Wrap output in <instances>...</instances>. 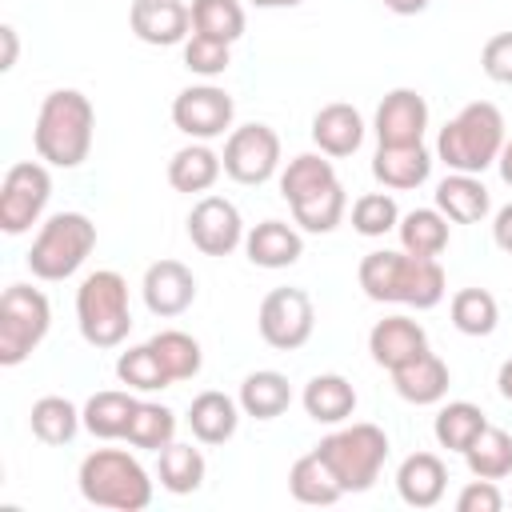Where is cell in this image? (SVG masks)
Instances as JSON below:
<instances>
[{
    "label": "cell",
    "mask_w": 512,
    "mask_h": 512,
    "mask_svg": "<svg viewBox=\"0 0 512 512\" xmlns=\"http://www.w3.org/2000/svg\"><path fill=\"white\" fill-rule=\"evenodd\" d=\"M436 208L452 220V224H480L492 208L488 200V188L480 176L472 172H452L436 184Z\"/></svg>",
    "instance_id": "cell-23"
},
{
    "label": "cell",
    "mask_w": 512,
    "mask_h": 512,
    "mask_svg": "<svg viewBox=\"0 0 512 512\" xmlns=\"http://www.w3.org/2000/svg\"><path fill=\"white\" fill-rule=\"evenodd\" d=\"M312 144H316L324 156H332V160L352 156V152L364 144V116H360L352 104H344V100L324 104V108L312 116Z\"/></svg>",
    "instance_id": "cell-20"
},
{
    "label": "cell",
    "mask_w": 512,
    "mask_h": 512,
    "mask_svg": "<svg viewBox=\"0 0 512 512\" xmlns=\"http://www.w3.org/2000/svg\"><path fill=\"white\" fill-rule=\"evenodd\" d=\"M28 424L40 444L60 448V444H72V436L84 428V412L64 396H40L28 412Z\"/></svg>",
    "instance_id": "cell-31"
},
{
    "label": "cell",
    "mask_w": 512,
    "mask_h": 512,
    "mask_svg": "<svg viewBox=\"0 0 512 512\" xmlns=\"http://www.w3.org/2000/svg\"><path fill=\"white\" fill-rule=\"evenodd\" d=\"M504 116L496 104L488 100H472L464 104L436 136V156L452 168V172H472L480 176L484 168L496 164L500 148H504Z\"/></svg>",
    "instance_id": "cell-3"
},
{
    "label": "cell",
    "mask_w": 512,
    "mask_h": 512,
    "mask_svg": "<svg viewBox=\"0 0 512 512\" xmlns=\"http://www.w3.org/2000/svg\"><path fill=\"white\" fill-rule=\"evenodd\" d=\"M140 292H144V304H148L152 316L172 320V316H180V312L192 308V300H196V276L180 260H156V264H148V272L140 280Z\"/></svg>",
    "instance_id": "cell-15"
},
{
    "label": "cell",
    "mask_w": 512,
    "mask_h": 512,
    "mask_svg": "<svg viewBox=\"0 0 512 512\" xmlns=\"http://www.w3.org/2000/svg\"><path fill=\"white\" fill-rule=\"evenodd\" d=\"M52 200V176L40 160H20L4 172L0 184V228L8 236L28 232L32 224H40L44 208Z\"/></svg>",
    "instance_id": "cell-10"
},
{
    "label": "cell",
    "mask_w": 512,
    "mask_h": 512,
    "mask_svg": "<svg viewBox=\"0 0 512 512\" xmlns=\"http://www.w3.org/2000/svg\"><path fill=\"white\" fill-rule=\"evenodd\" d=\"M368 352H372V360L380 368L396 372L400 364H408L420 352H428V332L412 316H384L368 332Z\"/></svg>",
    "instance_id": "cell-17"
},
{
    "label": "cell",
    "mask_w": 512,
    "mask_h": 512,
    "mask_svg": "<svg viewBox=\"0 0 512 512\" xmlns=\"http://www.w3.org/2000/svg\"><path fill=\"white\" fill-rule=\"evenodd\" d=\"M396 232H400V248L412 252V256L436 260L448 248V216L440 208H412V212H404Z\"/></svg>",
    "instance_id": "cell-32"
},
{
    "label": "cell",
    "mask_w": 512,
    "mask_h": 512,
    "mask_svg": "<svg viewBox=\"0 0 512 512\" xmlns=\"http://www.w3.org/2000/svg\"><path fill=\"white\" fill-rule=\"evenodd\" d=\"M0 36H4V64H0V68L8 72V68L16 64V28H12V24H4V28H0Z\"/></svg>",
    "instance_id": "cell-48"
},
{
    "label": "cell",
    "mask_w": 512,
    "mask_h": 512,
    "mask_svg": "<svg viewBox=\"0 0 512 512\" xmlns=\"http://www.w3.org/2000/svg\"><path fill=\"white\" fill-rule=\"evenodd\" d=\"M232 116H236V104L224 88L216 84H192L184 92H176L172 100V124L188 136V140H216L232 128Z\"/></svg>",
    "instance_id": "cell-12"
},
{
    "label": "cell",
    "mask_w": 512,
    "mask_h": 512,
    "mask_svg": "<svg viewBox=\"0 0 512 512\" xmlns=\"http://www.w3.org/2000/svg\"><path fill=\"white\" fill-rule=\"evenodd\" d=\"M496 392L512 404V356H508V360L500 364V372H496Z\"/></svg>",
    "instance_id": "cell-50"
},
{
    "label": "cell",
    "mask_w": 512,
    "mask_h": 512,
    "mask_svg": "<svg viewBox=\"0 0 512 512\" xmlns=\"http://www.w3.org/2000/svg\"><path fill=\"white\" fill-rule=\"evenodd\" d=\"M96 108L76 88H56L44 96L32 128V148L52 168H80L92 152Z\"/></svg>",
    "instance_id": "cell-2"
},
{
    "label": "cell",
    "mask_w": 512,
    "mask_h": 512,
    "mask_svg": "<svg viewBox=\"0 0 512 512\" xmlns=\"http://www.w3.org/2000/svg\"><path fill=\"white\" fill-rule=\"evenodd\" d=\"M76 328L92 348H116L132 332L128 280L112 268H96L76 288Z\"/></svg>",
    "instance_id": "cell-5"
},
{
    "label": "cell",
    "mask_w": 512,
    "mask_h": 512,
    "mask_svg": "<svg viewBox=\"0 0 512 512\" xmlns=\"http://www.w3.org/2000/svg\"><path fill=\"white\" fill-rule=\"evenodd\" d=\"M400 224V208H396V200L388 196V192H364L356 204H352V228L360 232V236H384V232H392Z\"/></svg>",
    "instance_id": "cell-42"
},
{
    "label": "cell",
    "mask_w": 512,
    "mask_h": 512,
    "mask_svg": "<svg viewBox=\"0 0 512 512\" xmlns=\"http://www.w3.org/2000/svg\"><path fill=\"white\" fill-rule=\"evenodd\" d=\"M376 140L380 144H424L428 100L416 88H392L376 108Z\"/></svg>",
    "instance_id": "cell-14"
},
{
    "label": "cell",
    "mask_w": 512,
    "mask_h": 512,
    "mask_svg": "<svg viewBox=\"0 0 512 512\" xmlns=\"http://www.w3.org/2000/svg\"><path fill=\"white\" fill-rule=\"evenodd\" d=\"M492 240H496V248H500V252H508V256H512V200L496 212V220H492Z\"/></svg>",
    "instance_id": "cell-46"
},
{
    "label": "cell",
    "mask_w": 512,
    "mask_h": 512,
    "mask_svg": "<svg viewBox=\"0 0 512 512\" xmlns=\"http://www.w3.org/2000/svg\"><path fill=\"white\" fill-rule=\"evenodd\" d=\"M448 384H452V372L436 352H420L416 360L392 372V388L408 404H440L448 396Z\"/></svg>",
    "instance_id": "cell-21"
},
{
    "label": "cell",
    "mask_w": 512,
    "mask_h": 512,
    "mask_svg": "<svg viewBox=\"0 0 512 512\" xmlns=\"http://www.w3.org/2000/svg\"><path fill=\"white\" fill-rule=\"evenodd\" d=\"M124 440L132 448H144V452H160L176 440V412L156 404V400H136V412L128 420V432Z\"/></svg>",
    "instance_id": "cell-35"
},
{
    "label": "cell",
    "mask_w": 512,
    "mask_h": 512,
    "mask_svg": "<svg viewBox=\"0 0 512 512\" xmlns=\"http://www.w3.org/2000/svg\"><path fill=\"white\" fill-rule=\"evenodd\" d=\"M192 32L236 44L244 36V8L240 0H192Z\"/></svg>",
    "instance_id": "cell-40"
},
{
    "label": "cell",
    "mask_w": 512,
    "mask_h": 512,
    "mask_svg": "<svg viewBox=\"0 0 512 512\" xmlns=\"http://www.w3.org/2000/svg\"><path fill=\"white\" fill-rule=\"evenodd\" d=\"M224 172L236 180V184H264L276 176L280 168V136L268 128V124H240L228 132L224 140Z\"/></svg>",
    "instance_id": "cell-11"
},
{
    "label": "cell",
    "mask_w": 512,
    "mask_h": 512,
    "mask_svg": "<svg viewBox=\"0 0 512 512\" xmlns=\"http://www.w3.org/2000/svg\"><path fill=\"white\" fill-rule=\"evenodd\" d=\"M300 404L316 424H344L356 412V388L340 372H320L304 384Z\"/></svg>",
    "instance_id": "cell-24"
},
{
    "label": "cell",
    "mask_w": 512,
    "mask_h": 512,
    "mask_svg": "<svg viewBox=\"0 0 512 512\" xmlns=\"http://www.w3.org/2000/svg\"><path fill=\"white\" fill-rule=\"evenodd\" d=\"M448 316H452V328L464 336H492L500 320V304L488 288H460L448 304Z\"/></svg>",
    "instance_id": "cell-37"
},
{
    "label": "cell",
    "mask_w": 512,
    "mask_h": 512,
    "mask_svg": "<svg viewBox=\"0 0 512 512\" xmlns=\"http://www.w3.org/2000/svg\"><path fill=\"white\" fill-rule=\"evenodd\" d=\"M148 344H152L156 360L164 364V372L172 376V384H176V380H192V376L204 368L200 340L188 336V332H180V328H164V332H156Z\"/></svg>",
    "instance_id": "cell-38"
},
{
    "label": "cell",
    "mask_w": 512,
    "mask_h": 512,
    "mask_svg": "<svg viewBox=\"0 0 512 512\" xmlns=\"http://www.w3.org/2000/svg\"><path fill=\"white\" fill-rule=\"evenodd\" d=\"M448 488V468L436 452H412L396 468V492L408 508H436Z\"/></svg>",
    "instance_id": "cell-18"
},
{
    "label": "cell",
    "mask_w": 512,
    "mask_h": 512,
    "mask_svg": "<svg viewBox=\"0 0 512 512\" xmlns=\"http://www.w3.org/2000/svg\"><path fill=\"white\" fill-rule=\"evenodd\" d=\"M52 328V304L32 284H8L0 296V364H24Z\"/></svg>",
    "instance_id": "cell-8"
},
{
    "label": "cell",
    "mask_w": 512,
    "mask_h": 512,
    "mask_svg": "<svg viewBox=\"0 0 512 512\" xmlns=\"http://www.w3.org/2000/svg\"><path fill=\"white\" fill-rule=\"evenodd\" d=\"M248 4H256V8H296L304 0H248Z\"/></svg>",
    "instance_id": "cell-51"
},
{
    "label": "cell",
    "mask_w": 512,
    "mask_h": 512,
    "mask_svg": "<svg viewBox=\"0 0 512 512\" xmlns=\"http://www.w3.org/2000/svg\"><path fill=\"white\" fill-rule=\"evenodd\" d=\"M328 184H336V168H332V156H324V152H300L280 172V196L288 204H296V200H304Z\"/></svg>",
    "instance_id": "cell-34"
},
{
    "label": "cell",
    "mask_w": 512,
    "mask_h": 512,
    "mask_svg": "<svg viewBox=\"0 0 512 512\" xmlns=\"http://www.w3.org/2000/svg\"><path fill=\"white\" fill-rule=\"evenodd\" d=\"M484 428H488V416H484V408L472 404V400H448V404L436 412V420H432L436 444L448 448V452H460V456L468 452V444H472Z\"/></svg>",
    "instance_id": "cell-30"
},
{
    "label": "cell",
    "mask_w": 512,
    "mask_h": 512,
    "mask_svg": "<svg viewBox=\"0 0 512 512\" xmlns=\"http://www.w3.org/2000/svg\"><path fill=\"white\" fill-rule=\"evenodd\" d=\"M464 464H468V472L480 476V480H504V476H512V436H508L504 428L488 424V428L468 444Z\"/></svg>",
    "instance_id": "cell-36"
},
{
    "label": "cell",
    "mask_w": 512,
    "mask_h": 512,
    "mask_svg": "<svg viewBox=\"0 0 512 512\" xmlns=\"http://www.w3.org/2000/svg\"><path fill=\"white\" fill-rule=\"evenodd\" d=\"M116 376H120V384L132 388V392H160V388L172 384V376H168L164 364L156 360L152 344H136V348L120 352V360H116Z\"/></svg>",
    "instance_id": "cell-41"
},
{
    "label": "cell",
    "mask_w": 512,
    "mask_h": 512,
    "mask_svg": "<svg viewBox=\"0 0 512 512\" xmlns=\"http://www.w3.org/2000/svg\"><path fill=\"white\" fill-rule=\"evenodd\" d=\"M288 208H292V220L304 232H320L324 236V232H332L344 220L348 196H344V184L336 180V184H328V188H320V192H312V196H304V200H296Z\"/></svg>",
    "instance_id": "cell-39"
},
{
    "label": "cell",
    "mask_w": 512,
    "mask_h": 512,
    "mask_svg": "<svg viewBox=\"0 0 512 512\" xmlns=\"http://www.w3.org/2000/svg\"><path fill=\"white\" fill-rule=\"evenodd\" d=\"M504 508V492L496 488V480H468L456 496V512H500Z\"/></svg>",
    "instance_id": "cell-45"
},
{
    "label": "cell",
    "mask_w": 512,
    "mask_h": 512,
    "mask_svg": "<svg viewBox=\"0 0 512 512\" xmlns=\"http://www.w3.org/2000/svg\"><path fill=\"white\" fill-rule=\"evenodd\" d=\"M356 280L364 288L368 300L376 304H408V308H436L448 292V276L436 260L428 256H412V252H392V248H376L360 260Z\"/></svg>",
    "instance_id": "cell-1"
},
{
    "label": "cell",
    "mask_w": 512,
    "mask_h": 512,
    "mask_svg": "<svg viewBox=\"0 0 512 512\" xmlns=\"http://www.w3.org/2000/svg\"><path fill=\"white\" fill-rule=\"evenodd\" d=\"M256 328H260V340L276 352H296L312 340V328H316V308H312V296L304 288H272L264 300H260V312H256Z\"/></svg>",
    "instance_id": "cell-9"
},
{
    "label": "cell",
    "mask_w": 512,
    "mask_h": 512,
    "mask_svg": "<svg viewBox=\"0 0 512 512\" xmlns=\"http://www.w3.org/2000/svg\"><path fill=\"white\" fill-rule=\"evenodd\" d=\"M128 24H132L136 40H144L152 48H172V44L188 40L192 8L184 0H132Z\"/></svg>",
    "instance_id": "cell-16"
},
{
    "label": "cell",
    "mask_w": 512,
    "mask_h": 512,
    "mask_svg": "<svg viewBox=\"0 0 512 512\" xmlns=\"http://www.w3.org/2000/svg\"><path fill=\"white\" fill-rule=\"evenodd\" d=\"M236 424H240V400L208 388L200 392L192 404H188V428L200 444H224L236 436Z\"/></svg>",
    "instance_id": "cell-25"
},
{
    "label": "cell",
    "mask_w": 512,
    "mask_h": 512,
    "mask_svg": "<svg viewBox=\"0 0 512 512\" xmlns=\"http://www.w3.org/2000/svg\"><path fill=\"white\" fill-rule=\"evenodd\" d=\"M388 12H396V16H416V12H424L432 0H380Z\"/></svg>",
    "instance_id": "cell-47"
},
{
    "label": "cell",
    "mask_w": 512,
    "mask_h": 512,
    "mask_svg": "<svg viewBox=\"0 0 512 512\" xmlns=\"http://www.w3.org/2000/svg\"><path fill=\"white\" fill-rule=\"evenodd\" d=\"M316 452L324 456V464L340 480L344 496L348 492H368L380 480V468L388 460V436H384V428L360 420V424H348V428L328 432L316 444Z\"/></svg>",
    "instance_id": "cell-7"
},
{
    "label": "cell",
    "mask_w": 512,
    "mask_h": 512,
    "mask_svg": "<svg viewBox=\"0 0 512 512\" xmlns=\"http://www.w3.org/2000/svg\"><path fill=\"white\" fill-rule=\"evenodd\" d=\"M244 252L256 268H288L304 256V236L284 220H260L244 232Z\"/></svg>",
    "instance_id": "cell-22"
},
{
    "label": "cell",
    "mask_w": 512,
    "mask_h": 512,
    "mask_svg": "<svg viewBox=\"0 0 512 512\" xmlns=\"http://www.w3.org/2000/svg\"><path fill=\"white\" fill-rule=\"evenodd\" d=\"M204 452L192 448V444H180L172 440L168 448H160V464H156V476H160V488L172 492V496H188L204 484Z\"/></svg>",
    "instance_id": "cell-33"
},
{
    "label": "cell",
    "mask_w": 512,
    "mask_h": 512,
    "mask_svg": "<svg viewBox=\"0 0 512 512\" xmlns=\"http://www.w3.org/2000/svg\"><path fill=\"white\" fill-rule=\"evenodd\" d=\"M228 64H232V44L212 40V36H200V32H192V36L184 40V68H188V72L212 80V76H220Z\"/></svg>",
    "instance_id": "cell-43"
},
{
    "label": "cell",
    "mask_w": 512,
    "mask_h": 512,
    "mask_svg": "<svg viewBox=\"0 0 512 512\" xmlns=\"http://www.w3.org/2000/svg\"><path fill=\"white\" fill-rule=\"evenodd\" d=\"M188 240L204 256H228L244 244L240 208L224 196H200L188 212Z\"/></svg>",
    "instance_id": "cell-13"
},
{
    "label": "cell",
    "mask_w": 512,
    "mask_h": 512,
    "mask_svg": "<svg viewBox=\"0 0 512 512\" xmlns=\"http://www.w3.org/2000/svg\"><path fill=\"white\" fill-rule=\"evenodd\" d=\"M80 412H84V428L96 440H124L128 420L136 412V396H132V388H104V392L88 396V404Z\"/></svg>",
    "instance_id": "cell-29"
},
{
    "label": "cell",
    "mask_w": 512,
    "mask_h": 512,
    "mask_svg": "<svg viewBox=\"0 0 512 512\" xmlns=\"http://www.w3.org/2000/svg\"><path fill=\"white\" fill-rule=\"evenodd\" d=\"M96 248V224L84 212H56L40 224L32 248H28V268L36 280H68L80 272V264Z\"/></svg>",
    "instance_id": "cell-6"
},
{
    "label": "cell",
    "mask_w": 512,
    "mask_h": 512,
    "mask_svg": "<svg viewBox=\"0 0 512 512\" xmlns=\"http://www.w3.org/2000/svg\"><path fill=\"white\" fill-rule=\"evenodd\" d=\"M80 496L96 508H116V512H140L152 504V480L144 464L124 452V448H96L80 460L76 472Z\"/></svg>",
    "instance_id": "cell-4"
},
{
    "label": "cell",
    "mask_w": 512,
    "mask_h": 512,
    "mask_svg": "<svg viewBox=\"0 0 512 512\" xmlns=\"http://www.w3.org/2000/svg\"><path fill=\"white\" fill-rule=\"evenodd\" d=\"M288 492H292L296 504H308V508H328L344 496L340 480L332 476V468L324 464V456L316 448L288 468Z\"/></svg>",
    "instance_id": "cell-27"
},
{
    "label": "cell",
    "mask_w": 512,
    "mask_h": 512,
    "mask_svg": "<svg viewBox=\"0 0 512 512\" xmlns=\"http://www.w3.org/2000/svg\"><path fill=\"white\" fill-rule=\"evenodd\" d=\"M496 168H500V180L512 188V136L504 140V148H500V156H496Z\"/></svg>",
    "instance_id": "cell-49"
},
{
    "label": "cell",
    "mask_w": 512,
    "mask_h": 512,
    "mask_svg": "<svg viewBox=\"0 0 512 512\" xmlns=\"http://www.w3.org/2000/svg\"><path fill=\"white\" fill-rule=\"evenodd\" d=\"M372 176L392 192H412L432 176V152L424 144H380L372 156Z\"/></svg>",
    "instance_id": "cell-19"
},
{
    "label": "cell",
    "mask_w": 512,
    "mask_h": 512,
    "mask_svg": "<svg viewBox=\"0 0 512 512\" xmlns=\"http://www.w3.org/2000/svg\"><path fill=\"white\" fill-rule=\"evenodd\" d=\"M240 412L252 416V420H276L288 412L292 404V384L284 372L276 368H260V372H248L240 380Z\"/></svg>",
    "instance_id": "cell-26"
},
{
    "label": "cell",
    "mask_w": 512,
    "mask_h": 512,
    "mask_svg": "<svg viewBox=\"0 0 512 512\" xmlns=\"http://www.w3.org/2000/svg\"><path fill=\"white\" fill-rule=\"evenodd\" d=\"M220 172H224V160L204 144V140H192V144H184L180 152H172V160H168V184L176 188V192H208L216 180H220Z\"/></svg>",
    "instance_id": "cell-28"
},
{
    "label": "cell",
    "mask_w": 512,
    "mask_h": 512,
    "mask_svg": "<svg viewBox=\"0 0 512 512\" xmlns=\"http://www.w3.org/2000/svg\"><path fill=\"white\" fill-rule=\"evenodd\" d=\"M480 68H484L488 80L512 84V32H496V36L480 48Z\"/></svg>",
    "instance_id": "cell-44"
}]
</instances>
